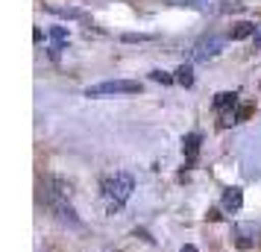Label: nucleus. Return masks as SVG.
Segmentation results:
<instances>
[{
  "label": "nucleus",
  "mask_w": 261,
  "mask_h": 252,
  "mask_svg": "<svg viewBox=\"0 0 261 252\" xmlns=\"http://www.w3.org/2000/svg\"><path fill=\"white\" fill-rule=\"evenodd\" d=\"M103 191L109 197V214H115L120 205L129 200V193L135 191V182H132L129 173H115V176H109L103 182Z\"/></svg>",
  "instance_id": "1"
},
{
  "label": "nucleus",
  "mask_w": 261,
  "mask_h": 252,
  "mask_svg": "<svg viewBox=\"0 0 261 252\" xmlns=\"http://www.w3.org/2000/svg\"><path fill=\"white\" fill-rule=\"evenodd\" d=\"M141 82L135 79H106V82H97L85 88V97H115V94H138Z\"/></svg>",
  "instance_id": "2"
},
{
  "label": "nucleus",
  "mask_w": 261,
  "mask_h": 252,
  "mask_svg": "<svg viewBox=\"0 0 261 252\" xmlns=\"http://www.w3.org/2000/svg\"><path fill=\"white\" fill-rule=\"evenodd\" d=\"M232 235H235V246H238V249H249V246H255V243H258L261 226H258V223H235Z\"/></svg>",
  "instance_id": "3"
},
{
  "label": "nucleus",
  "mask_w": 261,
  "mask_h": 252,
  "mask_svg": "<svg viewBox=\"0 0 261 252\" xmlns=\"http://www.w3.org/2000/svg\"><path fill=\"white\" fill-rule=\"evenodd\" d=\"M223 50V36H205L194 44V59L197 62H205V59H214L217 53Z\"/></svg>",
  "instance_id": "4"
},
{
  "label": "nucleus",
  "mask_w": 261,
  "mask_h": 252,
  "mask_svg": "<svg viewBox=\"0 0 261 252\" xmlns=\"http://www.w3.org/2000/svg\"><path fill=\"white\" fill-rule=\"evenodd\" d=\"M170 6H185V9H197V12H212L220 15V0H167Z\"/></svg>",
  "instance_id": "5"
},
{
  "label": "nucleus",
  "mask_w": 261,
  "mask_h": 252,
  "mask_svg": "<svg viewBox=\"0 0 261 252\" xmlns=\"http://www.w3.org/2000/svg\"><path fill=\"white\" fill-rule=\"evenodd\" d=\"M44 9H47L50 15L65 18V21H88V15H85L83 9H73V6H56V3H47Z\"/></svg>",
  "instance_id": "6"
},
{
  "label": "nucleus",
  "mask_w": 261,
  "mask_h": 252,
  "mask_svg": "<svg viewBox=\"0 0 261 252\" xmlns=\"http://www.w3.org/2000/svg\"><path fill=\"white\" fill-rule=\"evenodd\" d=\"M53 214H56V220H59V223H68V226H73V229L80 226V220H76V211H73L68 203H59L56 208H53Z\"/></svg>",
  "instance_id": "7"
},
{
  "label": "nucleus",
  "mask_w": 261,
  "mask_h": 252,
  "mask_svg": "<svg viewBox=\"0 0 261 252\" xmlns=\"http://www.w3.org/2000/svg\"><path fill=\"white\" fill-rule=\"evenodd\" d=\"M241 205H244V191H241V188H226V193H223L226 211H238Z\"/></svg>",
  "instance_id": "8"
},
{
  "label": "nucleus",
  "mask_w": 261,
  "mask_h": 252,
  "mask_svg": "<svg viewBox=\"0 0 261 252\" xmlns=\"http://www.w3.org/2000/svg\"><path fill=\"white\" fill-rule=\"evenodd\" d=\"M200 135L197 132H191V135H185V138H182V153H185V156H188V161H194V158H197V153H200Z\"/></svg>",
  "instance_id": "9"
},
{
  "label": "nucleus",
  "mask_w": 261,
  "mask_h": 252,
  "mask_svg": "<svg viewBox=\"0 0 261 252\" xmlns=\"http://www.w3.org/2000/svg\"><path fill=\"white\" fill-rule=\"evenodd\" d=\"M235 103H238L235 91H220L214 97V111H229V108H235Z\"/></svg>",
  "instance_id": "10"
},
{
  "label": "nucleus",
  "mask_w": 261,
  "mask_h": 252,
  "mask_svg": "<svg viewBox=\"0 0 261 252\" xmlns=\"http://www.w3.org/2000/svg\"><path fill=\"white\" fill-rule=\"evenodd\" d=\"M249 36H255V24H249V21H241V24H235V30H229L232 41H241V38H249Z\"/></svg>",
  "instance_id": "11"
},
{
  "label": "nucleus",
  "mask_w": 261,
  "mask_h": 252,
  "mask_svg": "<svg viewBox=\"0 0 261 252\" xmlns=\"http://www.w3.org/2000/svg\"><path fill=\"white\" fill-rule=\"evenodd\" d=\"M176 82L185 85V88H191V85H194V71H191V65H182V68H176Z\"/></svg>",
  "instance_id": "12"
},
{
  "label": "nucleus",
  "mask_w": 261,
  "mask_h": 252,
  "mask_svg": "<svg viewBox=\"0 0 261 252\" xmlns=\"http://www.w3.org/2000/svg\"><path fill=\"white\" fill-rule=\"evenodd\" d=\"M244 3L241 0H220V15H229V12H241Z\"/></svg>",
  "instance_id": "13"
},
{
  "label": "nucleus",
  "mask_w": 261,
  "mask_h": 252,
  "mask_svg": "<svg viewBox=\"0 0 261 252\" xmlns=\"http://www.w3.org/2000/svg\"><path fill=\"white\" fill-rule=\"evenodd\" d=\"M150 79H153V82H162V85L176 82V76H170L167 71H153V73H150Z\"/></svg>",
  "instance_id": "14"
},
{
  "label": "nucleus",
  "mask_w": 261,
  "mask_h": 252,
  "mask_svg": "<svg viewBox=\"0 0 261 252\" xmlns=\"http://www.w3.org/2000/svg\"><path fill=\"white\" fill-rule=\"evenodd\" d=\"M50 36L56 38V44H65V41H68V33H65L62 26H53V30H50Z\"/></svg>",
  "instance_id": "15"
},
{
  "label": "nucleus",
  "mask_w": 261,
  "mask_h": 252,
  "mask_svg": "<svg viewBox=\"0 0 261 252\" xmlns=\"http://www.w3.org/2000/svg\"><path fill=\"white\" fill-rule=\"evenodd\" d=\"M150 38H153V36H141V33L135 36V33H126V36H123V41H150Z\"/></svg>",
  "instance_id": "16"
},
{
  "label": "nucleus",
  "mask_w": 261,
  "mask_h": 252,
  "mask_svg": "<svg viewBox=\"0 0 261 252\" xmlns=\"http://www.w3.org/2000/svg\"><path fill=\"white\" fill-rule=\"evenodd\" d=\"M249 115H252V106H241V108H238V123H241V120H247Z\"/></svg>",
  "instance_id": "17"
},
{
  "label": "nucleus",
  "mask_w": 261,
  "mask_h": 252,
  "mask_svg": "<svg viewBox=\"0 0 261 252\" xmlns=\"http://www.w3.org/2000/svg\"><path fill=\"white\" fill-rule=\"evenodd\" d=\"M252 41H255V47H258V50H261V24H258V26H255V36H252Z\"/></svg>",
  "instance_id": "18"
},
{
  "label": "nucleus",
  "mask_w": 261,
  "mask_h": 252,
  "mask_svg": "<svg viewBox=\"0 0 261 252\" xmlns=\"http://www.w3.org/2000/svg\"><path fill=\"white\" fill-rule=\"evenodd\" d=\"M205 217H208V220H220V217H223V214H220L217 208H208V214H205Z\"/></svg>",
  "instance_id": "19"
},
{
  "label": "nucleus",
  "mask_w": 261,
  "mask_h": 252,
  "mask_svg": "<svg viewBox=\"0 0 261 252\" xmlns=\"http://www.w3.org/2000/svg\"><path fill=\"white\" fill-rule=\"evenodd\" d=\"M179 252H200V249H197L194 243H185V246H182V249H179Z\"/></svg>",
  "instance_id": "20"
}]
</instances>
